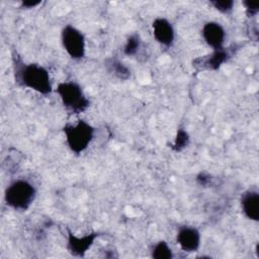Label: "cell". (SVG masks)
Returning <instances> with one entry per match:
<instances>
[{
	"mask_svg": "<svg viewBox=\"0 0 259 259\" xmlns=\"http://www.w3.org/2000/svg\"><path fill=\"white\" fill-rule=\"evenodd\" d=\"M228 58L229 53L225 48H223L220 50H213L210 55L197 59L195 63H197V65H200L203 69L214 71L218 70L224 63H226Z\"/></svg>",
	"mask_w": 259,
	"mask_h": 259,
	"instance_id": "8fae6325",
	"label": "cell"
},
{
	"mask_svg": "<svg viewBox=\"0 0 259 259\" xmlns=\"http://www.w3.org/2000/svg\"><path fill=\"white\" fill-rule=\"evenodd\" d=\"M153 27V34L155 39L161 45L166 48H170L175 39V31L172 23L164 18V17H157L152 24Z\"/></svg>",
	"mask_w": 259,
	"mask_h": 259,
	"instance_id": "9c48e42d",
	"label": "cell"
},
{
	"mask_svg": "<svg viewBox=\"0 0 259 259\" xmlns=\"http://www.w3.org/2000/svg\"><path fill=\"white\" fill-rule=\"evenodd\" d=\"M56 92L60 96L63 105L75 114L82 113L89 107L90 101L77 82H61L58 84Z\"/></svg>",
	"mask_w": 259,
	"mask_h": 259,
	"instance_id": "277c9868",
	"label": "cell"
},
{
	"mask_svg": "<svg viewBox=\"0 0 259 259\" xmlns=\"http://www.w3.org/2000/svg\"><path fill=\"white\" fill-rule=\"evenodd\" d=\"M197 182L200 184V185H203V186H205V185H207L209 182H210V180H211V178L209 177V175H207L206 173H199L198 175H197Z\"/></svg>",
	"mask_w": 259,
	"mask_h": 259,
	"instance_id": "ac0fdd59",
	"label": "cell"
},
{
	"mask_svg": "<svg viewBox=\"0 0 259 259\" xmlns=\"http://www.w3.org/2000/svg\"><path fill=\"white\" fill-rule=\"evenodd\" d=\"M211 6H213L214 9L220 11L221 13L228 14L233 11L235 2L233 0H214L209 2Z\"/></svg>",
	"mask_w": 259,
	"mask_h": 259,
	"instance_id": "2e32d148",
	"label": "cell"
},
{
	"mask_svg": "<svg viewBox=\"0 0 259 259\" xmlns=\"http://www.w3.org/2000/svg\"><path fill=\"white\" fill-rule=\"evenodd\" d=\"M255 250H256V251H255V252H256V255H257V257L259 258V251H258V250H259V244L256 245V249H255Z\"/></svg>",
	"mask_w": 259,
	"mask_h": 259,
	"instance_id": "ffe728a7",
	"label": "cell"
},
{
	"mask_svg": "<svg viewBox=\"0 0 259 259\" xmlns=\"http://www.w3.org/2000/svg\"><path fill=\"white\" fill-rule=\"evenodd\" d=\"M189 141H190V138H189L188 133L183 128H179L176 133V136H175L174 142L171 146V149L174 152H181L188 146Z\"/></svg>",
	"mask_w": 259,
	"mask_h": 259,
	"instance_id": "5bb4252c",
	"label": "cell"
},
{
	"mask_svg": "<svg viewBox=\"0 0 259 259\" xmlns=\"http://www.w3.org/2000/svg\"><path fill=\"white\" fill-rule=\"evenodd\" d=\"M41 3V1H34V0H25L21 2V8H26V9H30V8H34L36 6H38Z\"/></svg>",
	"mask_w": 259,
	"mask_h": 259,
	"instance_id": "d6986e66",
	"label": "cell"
},
{
	"mask_svg": "<svg viewBox=\"0 0 259 259\" xmlns=\"http://www.w3.org/2000/svg\"><path fill=\"white\" fill-rule=\"evenodd\" d=\"M106 67L110 73L121 80H126L131 76L130 69L117 59L111 58L106 60Z\"/></svg>",
	"mask_w": 259,
	"mask_h": 259,
	"instance_id": "7c38bea8",
	"label": "cell"
},
{
	"mask_svg": "<svg viewBox=\"0 0 259 259\" xmlns=\"http://www.w3.org/2000/svg\"><path fill=\"white\" fill-rule=\"evenodd\" d=\"M201 35L203 40L207 44V46L212 48V50H220L224 48L226 31L219 22H205L201 28Z\"/></svg>",
	"mask_w": 259,
	"mask_h": 259,
	"instance_id": "ba28073f",
	"label": "cell"
},
{
	"mask_svg": "<svg viewBox=\"0 0 259 259\" xmlns=\"http://www.w3.org/2000/svg\"><path fill=\"white\" fill-rule=\"evenodd\" d=\"M176 241L181 250L188 253L197 252L201 243V235L196 228L183 226L178 230Z\"/></svg>",
	"mask_w": 259,
	"mask_h": 259,
	"instance_id": "52a82bcc",
	"label": "cell"
},
{
	"mask_svg": "<svg viewBox=\"0 0 259 259\" xmlns=\"http://www.w3.org/2000/svg\"><path fill=\"white\" fill-rule=\"evenodd\" d=\"M63 132L69 149L75 154H81L92 142L95 128L89 122L79 119L76 123L66 124Z\"/></svg>",
	"mask_w": 259,
	"mask_h": 259,
	"instance_id": "3957f363",
	"label": "cell"
},
{
	"mask_svg": "<svg viewBox=\"0 0 259 259\" xmlns=\"http://www.w3.org/2000/svg\"><path fill=\"white\" fill-rule=\"evenodd\" d=\"M99 233L92 232L84 236H76L70 230H68L67 235V249L69 253L76 257H83L86 252L94 244L95 240L98 238Z\"/></svg>",
	"mask_w": 259,
	"mask_h": 259,
	"instance_id": "8992f818",
	"label": "cell"
},
{
	"mask_svg": "<svg viewBox=\"0 0 259 259\" xmlns=\"http://www.w3.org/2000/svg\"><path fill=\"white\" fill-rule=\"evenodd\" d=\"M36 197L34 185L25 179L12 181L4 191L5 203L15 210H27Z\"/></svg>",
	"mask_w": 259,
	"mask_h": 259,
	"instance_id": "7a4b0ae2",
	"label": "cell"
},
{
	"mask_svg": "<svg viewBox=\"0 0 259 259\" xmlns=\"http://www.w3.org/2000/svg\"><path fill=\"white\" fill-rule=\"evenodd\" d=\"M61 42L73 60H81L86 54V40L83 32L71 24H67L61 31Z\"/></svg>",
	"mask_w": 259,
	"mask_h": 259,
	"instance_id": "5b68a950",
	"label": "cell"
},
{
	"mask_svg": "<svg viewBox=\"0 0 259 259\" xmlns=\"http://www.w3.org/2000/svg\"><path fill=\"white\" fill-rule=\"evenodd\" d=\"M241 207L245 217L253 222L259 221V193L255 189H248L241 196Z\"/></svg>",
	"mask_w": 259,
	"mask_h": 259,
	"instance_id": "30bf717a",
	"label": "cell"
},
{
	"mask_svg": "<svg viewBox=\"0 0 259 259\" xmlns=\"http://www.w3.org/2000/svg\"><path fill=\"white\" fill-rule=\"evenodd\" d=\"M243 5L245 6L246 13L249 17L256 16L257 13L259 12V4L258 3H254V2H250V1H243Z\"/></svg>",
	"mask_w": 259,
	"mask_h": 259,
	"instance_id": "e0dca14e",
	"label": "cell"
},
{
	"mask_svg": "<svg viewBox=\"0 0 259 259\" xmlns=\"http://www.w3.org/2000/svg\"><path fill=\"white\" fill-rule=\"evenodd\" d=\"M151 256L155 259H172L173 252L167 242L159 241L154 245L151 251Z\"/></svg>",
	"mask_w": 259,
	"mask_h": 259,
	"instance_id": "4fadbf2b",
	"label": "cell"
},
{
	"mask_svg": "<svg viewBox=\"0 0 259 259\" xmlns=\"http://www.w3.org/2000/svg\"><path fill=\"white\" fill-rule=\"evenodd\" d=\"M140 47H141L140 35L138 33H133L126 39V42L123 48V53L125 56H128V57L135 56L140 50Z\"/></svg>",
	"mask_w": 259,
	"mask_h": 259,
	"instance_id": "9a60e30c",
	"label": "cell"
},
{
	"mask_svg": "<svg viewBox=\"0 0 259 259\" xmlns=\"http://www.w3.org/2000/svg\"><path fill=\"white\" fill-rule=\"evenodd\" d=\"M13 67L15 81L19 85L41 95H49L53 92L50 73L44 66L35 63L25 64L17 54H13Z\"/></svg>",
	"mask_w": 259,
	"mask_h": 259,
	"instance_id": "6da1fadb",
	"label": "cell"
}]
</instances>
